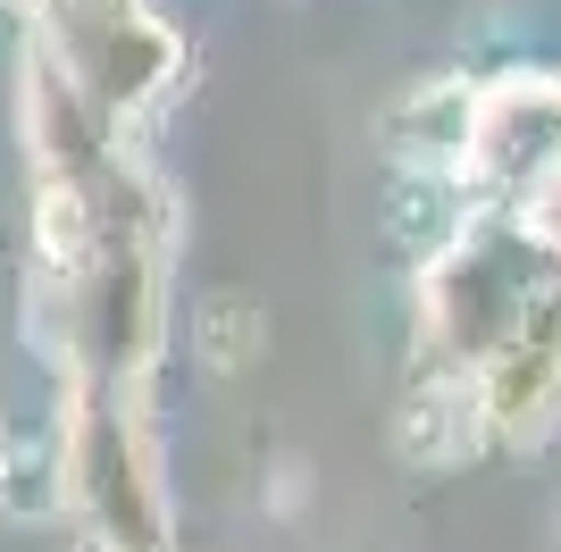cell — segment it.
<instances>
[{"mask_svg":"<svg viewBox=\"0 0 561 552\" xmlns=\"http://www.w3.org/2000/svg\"><path fill=\"white\" fill-rule=\"evenodd\" d=\"M394 444H402V460H420V469L461 460V452H469V393H461V386L411 393V411L394 418Z\"/></svg>","mask_w":561,"mask_h":552,"instance_id":"obj_1","label":"cell"},{"mask_svg":"<svg viewBox=\"0 0 561 552\" xmlns=\"http://www.w3.org/2000/svg\"><path fill=\"white\" fill-rule=\"evenodd\" d=\"M260 335H268L260 301H210V310H202V352H210V368H243L260 352Z\"/></svg>","mask_w":561,"mask_h":552,"instance_id":"obj_2","label":"cell"}]
</instances>
